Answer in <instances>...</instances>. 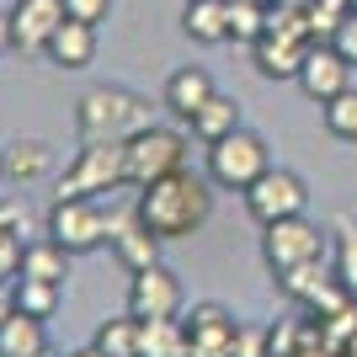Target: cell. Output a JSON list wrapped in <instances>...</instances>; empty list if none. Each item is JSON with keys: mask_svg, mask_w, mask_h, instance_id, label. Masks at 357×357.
<instances>
[{"mask_svg": "<svg viewBox=\"0 0 357 357\" xmlns=\"http://www.w3.org/2000/svg\"><path fill=\"white\" fill-rule=\"evenodd\" d=\"M134 213L149 224L155 240H187V235H197L213 213V181L197 176V171H171V176L139 187Z\"/></svg>", "mask_w": 357, "mask_h": 357, "instance_id": "6da1fadb", "label": "cell"}, {"mask_svg": "<svg viewBox=\"0 0 357 357\" xmlns=\"http://www.w3.org/2000/svg\"><path fill=\"white\" fill-rule=\"evenodd\" d=\"M155 112L139 91L128 86H91L80 102H75V128H80V144H128L139 128H149Z\"/></svg>", "mask_w": 357, "mask_h": 357, "instance_id": "7a4b0ae2", "label": "cell"}, {"mask_svg": "<svg viewBox=\"0 0 357 357\" xmlns=\"http://www.w3.org/2000/svg\"><path fill=\"white\" fill-rule=\"evenodd\" d=\"M43 235H48V240H59L70 256L102 251L107 240H112V213H107L96 197H54Z\"/></svg>", "mask_w": 357, "mask_h": 357, "instance_id": "3957f363", "label": "cell"}, {"mask_svg": "<svg viewBox=\"0 0 357 357\" xmlns=\"http://www.w3.org/2000/svg\"><path fill=\"white\" fill-rule=\"evenodd\" d=\"M123 165H128V187H149L171 171H187V134L165 128V123H149L123 144Z\"/></svg>", "mask_w": 357, "mask_h": 357, "instance_id": "277c9868", "label": "cell"}, {"mask_svg": "<svg viewBox=\"0 0 357 357\" xmlns=\"http://www.w3.org/2000/svg\"><path fill=\"white\" fill-rule=\"evenodd\" d=\"M267 165H272L267 139L256 134V128H235L229 139L208 144V171H203V176H208L219 192H245Z\"/></svg>", "mask_w": 357, "mask_h": 357, "instance_id": "5b68a950", "label": "cell"}, {"mask_svg": "<svg viewBox=\"0 0 357 357\" xmlns=\"http://www.w3.org/2000/svg\"><path fill=\"white\" fill-rule=\"evenodd\" d=\"M118 187H128L123 144H80L75 160L59 171V197H102Z\"/></svg>", "mask_w": 357, "mask_h": 357, "instance_id": "8992f818", "label": "cell"}, {"mask_svg": "<svg viewBox=\"0 0 357 357\" xmlns=\"http://www.w3.org/2000/svg\"><path fill=\"white\" fill-rule=\"evenodd\" d=\"M240 197H245V213L267 229V224L298 219V213L310 208V181L298 176V171H288V165H267V171H261Z\"/></svg>", "mask_w": 357, "mask_h": 357, "instance_id": "52a82bcc", "label": "cell"}, {"mask_svg": "<svg viewBox=\"0 0 357 357\" xmlns=\"http://www.w3.org/2000/svg\"><path fill=\"white\" fill-rule=\"evenodd\" d=\"M331 251V235L320 224H310L304 213L298 219H278L261 229V261L272 272H288V267H304V261H326Z\"/></svg>", "mask_w": 357, "mask_h": 357, "instance_id": "ba28073f", "label": "cell"}, {"mask_svg": "<svg viewBox=\"0 0 357 357\" xmlns=\"http://www.w3.org/2000/svg\"><path fill=\"white\" fill-rule=\"evenodd\" d=\"M128 314L139 320H176L181 314V278L171 267H144L128 272Z\"/></svg>", "mask_w": 357, "mask_h": 357, "instance_id": "9c48e42d", "label": "cell"}, {"mask_svg": "<svg viewBox=\"0 0 357 357\" xmlns=\"http://www.w3.org/2000/svg\"><path fill=\"white\" fill-rule=\"evenodd\" d=\"M187 326V357H235V336H240V320L224 304H192V314L181 320Z\"/></svg>", "mask_w": 357, "mask_h": 357, "instance_id": "30bf717a", "label": "cell"}, {"mask_svg": "<svg viewBox=\"0 0 357 357\" xmlns=\"http://www.w3.org/2000/svg\"><path fill=\"white\" fill-rule=\"evenodd\" d=\"M310 102H331V96H342L347 86H352V64L336 54V48L326 43V38H314L310 54H304V64H298V80H294Z\"/></svg>", "mask_w": 357, "mask_h": 357, "instance_id": "8fae6325", "label": "cell"}, {"mask_svg": "<svg viewBox=\"0 0 357 357\" xmlns=\"http://www.w3.org/2000/svg\"><path fill=\"white\" fill-rule=\"evenodd\" d=\"M59 27H64V0H16L11 6L16 54H43Z\"/></svg>", "mask_w": 357, "mask_h": 357, "instance_id": "7c38bea8", "label": "cell"}, {"mask_svg": "<svg viewBox=\"0 0 357 357\" xmlns=\"http://www.w3.org/2000/svg\"><path fill=\"white\" fill-rule=\"evenodd\" d=\"M213 75L203 70V64H181V70H171L165 75V91H160V102L171 107V118H181V123H192L197 118V107L213 96Z\"/></svg>", "mask_w": 357, "mask_h": 357, "instance_id": "4fadbf2b", "label": "cell"}, {"mask_svg": "<svg viewBox=\"0 0 357 357\" xmlns=\"http://www.w3.org/2000/svg\"><path fill=\"white\" fill-rule=\"evenodd\" d=\"M107 245L118 251V261L128 272H144V267L160 261V245H165V240L149 235V224L139 219V213H123V219H112V240H107Z\"/></svg>", "mask_w": 357, "mask_h": 357, "instance_id": "5bb4252c", "label": "cell"}, {"mask_svg": "<svg viewBox=\"0 0 357 357\" xmlns=\"http://www.w3.org/2000/svg\"><path fill=\"white\" fill-rule=\"evenodd\" d=\"M43 59L54 64V70H91V64H96V27H91V22H75V16H64V27L48 38Z\"/></svg>", "mask_w": 357, "mask_h": 357, "instance_id": "9a60e30c", "label": "cell"}, {"mask_svg": "<svg viewBox=\"0 0 357 357\" xmlns=\"http://www.w3.org/2000/svg\"><path fill=\"white\" fill-rule=\"evenodd\" d=\"M181 128H187L197 144H219V139H229L235 128H245V123H240V102H235V96L213 91L208 102L197 107V118H192V123H181Z\"/></svg>", "mask_w": 357, "mask_h": 357, "instance_id": "2e32d148", "label": "cell"}, {"mask_svg": "<svg viewBox=\"0 0 357 357\" xmlns=\"http://www.w3.org/2000/svg\"><path fill=\"white\" fill-rule=\"evenodd\" d=\"M181 32L203 48L229 43V6L224 0H181Z\"/></svg>", "mask_w": 357, "mask_h": 357, "instance_id": "e0dca14e", "label": "cell"}, {"mask_svg": "<svg viewBox=\"0 0 357 357\" xmlns=\"http://www.w3.org/2000/svg\"><path fill=\"white\" fill-rule=\"evenodd\" d=\"M70 261H75V256L64 251L59 240L38 235V240H27V245H22V267H16V278H38V283H59V288H64Z\"/></svg>", "mask_w": 357, "mask_h": 357, "instance_id": "ac0fdd59", "label": "cell"}, {"mask_svg": "<svg viewBox=\"0 0 357 357\" xmlns=\"http://www.w3.org/2000/svg\"><path fill=\"white\" fill-rule=\"evenodd\" d=\"M48 352V326L38 314L11 310L0 320V357H43Z\"/></svg>", "mask_w": 357, "mask_h": 357, "instance_id": "d6986e66", "label": "cell"}, {"mask_svg": "<svg viewBox=\"0 0 357 357\" xmlns=\"http://www.w3.org/2000/svg\"><path fill=\"white\" fill-rule=\"evenodd\" d=\"M278 294L294 298V304H314L336 288V272H326V261H304V267H288V272H272Z\"/></svg>", "mask_w": 357, "mask_h": 357, "instance_id": "ffe728a7", "label": "cell"}, {"mask_svg": "<svg viewBox=\"0 0 357 357\" xmlns=\"http://www.w3.org/2000/svg\"><path fill=\"white\" fill-rule=\"evenodd\" d=\"M139 357H187V326L176 320H139Z\"/></svg>", "mask_w": 357, "mask_h": 357, "instance_id": "44dd1931", "label": "cell"}, {"mask_svg": "<svg viewBox=\"0 0 357 357\" xmlns=\"http://www.w3.org/2000/svg\"><path fill=\"white\" fill-rule=\"evenodd\" d=\"M91 347L102 357H139V314H112V320H102L96 336H91Z\"/></svg>", "mask_w": 357, "mask_h": 357, "instance_id": "7402d4cb", "label": "cell"}, {"mask_svg": "<svg viewBox=\"0 0 357 357\" xmlns=\"http://www.w3.org/2000/svg\"><path fill=\"white\" fill-rule=\"evenodd\" d=\"M224 6H229V43H240V48H251L272 22L267 0H224Z\"/></svg>", "mask_w": 357, "mask_h": 357, "instance_id": "603a6c76", "label": "cell"}, {"mask_svg": "<svg viewBox=\"0 0 357 357\" xmlns=\"http://www.w3.org/2000/svg\"><path fill=\"white\" fill-rule=\"evenodd\" d=\"M48 165H54V155H48L43 139H16V144H6V176L38 181V176H48Z\"/></svg>", "mask_w": 357, "mask_h": 357, "instance_id": "cb8c5ba5", "label": "cell"}, {"mask_svg": "<svg viewBox=\"0 0 357 357\" xmlns=\"http://www.w3.org/2000/svg\"><path fill=\"white\" fill-rule=\"evenodd\" d=\"M336 283L347 288V298H357V219L336 213Z\"/></svg>", "mask_w": 357, "mask_h": 357, "instance_id": "d4e9b609", "label": "cell"}, {"mask_svg": "<svg viewBox=\"0 0 357 357\" xmlns=\"http://www.w3.org/2000/svg\"><path fill=\"white\" fill-rule=\"evenodd\" d=\"M320 118H326V134H331V139L357 144V86H347L342 96L320 102Z\"/></svg>", "mask_w": 357, "mask_h": 357, "instance_id": "484cf974", "label": "cell"}, {"mask_svg": "<svg viewBox=\"0 0 357 357\" xmlns=\"http://www.w3.org/2000/svg\"><path fill=\"white\" fill-rule=\"evenodd\" d=\"M64 288L59 283H38V278H16V310L22 314H38V320H54Z\"/></svg>", "mask_w": 357, "mask_h": 357, "instance_id": "4316f807", "label": "cell"}, {"mask_svg": "<svg viewBox=\"0 0 357 357\" xmlns=\"http://www.w3.org/2000/svg\"><path fill=\"white\" fill-rule=\"evenodd\" d=\"M326 43H331V48H336V54H342V59L357 70V11H347V16H342V27L331 32Z\"/></svg>", "mask_w": 357, "mask_h": 357, "instance_id": "83f0119b", "label": "cell"}, {"mask_svg": "<svg viewBox=\"0 0 357 357\" xmlns=\"http://www.w3.org/2000/svg\"><path fill=\"white\" fill-rule=\"evenodd\" d=\"M64 16H75V22H91V27H102L107 16H112V0H64Z\"/></svg>", "mask_w": 357, "mask_h": 357, "instance_id": "f1b7e54d", "label": "cell"}, {"mask_svg": "<svg viewBox=\"0 0 357 357\" xmlns=\"http://www.w3.org/2000/svg\"><path fill=\"white\" fill-rule=\"evenodd\" d=\"M16 54V32H11V11H0V59Z\"/></svg>", "mask_w": 357, "mask_h": 357, "instance_id": "f546056e", "label": "cell"}, {"mask_svg": "<svg viewBox=\"0 0 357 357\" xmlns=\"http://www.w3.org/2000/svg\"><path fill=\"white\" fill-rule=\"evenodd\" d=\"M16 310V283H0V320Z\"/></svg>", "mask_w": 357, "mask_h": 357, "instance_id": "4dcf8cb0", "label": "cell"}, {"mask_svg": "<svg viewBox=\"0 0 357 357\" xmlns=\"http://www.w3.org/2000/svg\"><path fill=\"white\" fill-rule=\"evenodd\" d=\"M294 357H331L326 347H320V352H314V347H304V352H294Z\"/></svg>", "mask_w": 357, "mask_h": 357, "instance_id": "1f68e13d", "label": "cell"}, {"mask_svg": "<svg viewBox=\"0 0 357 357\" xmlns=\"http://www.w3.org/2000/svg\"><path fill=\"white\" fill-rule=\"evenodd\" d=\"M75 357H102V352H96V347H80V352H75Z\"/></svg>", "mask_w": 357, "mask_h": 357, "instance_id": "d6a6232c", "label": "cell"}, {"mask_svg": "<svg viewBox=\"0 0 357 357\" xmlns=\"http://www.w3.org/2000/svg\"><path fill=\"white\" fill-rule=\"evenodd\" d=\"M0 181H6V149H0Z\"/></svg>", "mask_w": 357, "mask_h": 357, "instance_id": "836d02e7", "label": "cell"}, {"mask_svg": "<svg viewBox=\"0 0 357 357\" xmlns=\"http://www.w3.org/2000/svg\"><path fill=\"white\" fill-rule=\"evenodd\" d=\"M352 11H357V0H352Z\"/></svg>", "mask_w": 357, "mask_h": 357, "instance_id": "e575fe53", "label": "cell"}, {"mask_svg": "<svg viewBox=\"0 0 357 357\" xmlns=\"http://www.w3.org/2000/svg\"><path fill=\"white\" fill-rule=\"evenodd\" d=\"M43 357H48V352H43Z\"/></svg>", "mask_w": 357, "mask_h": 357, "instance_id": "d590c367", "label": "cell"}]
</instances>
